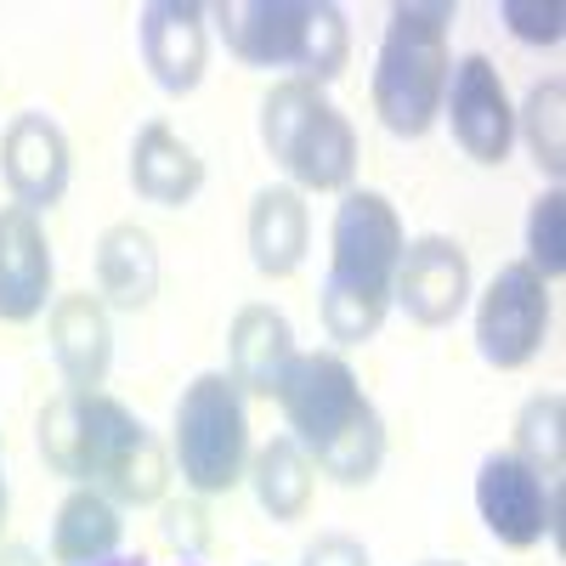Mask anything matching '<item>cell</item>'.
Here are the masks:
<instances>
[{
  "label": "cell",
  "mask_w": 566,
  "mask_h": 566,
  "mask_svg": "<svg viewBox=\"0 0 566 566\" xmlns=\"http://www.w3.org/2000/svg\"><path fill=\"white\" fill-rule=\"evenodd\" d=\"M227 52L250 69H295V80L328 85L346 74L352 29L328 0H227L216 7Z\"/></svg>",
  "instance_id": "cell-4"
},
{
  "label": "cell",
  "mask_w": 566,
  "mask_h": 566,
  "mask_svg": "<svg viewBox=\"0 0 566 566\" xmlns=\"http://www.w3.org/2000/svg\"><path fill=\"white\" fill-rule=\"evenodd\" d=\"M442 114L453 125V142L464 148V159L476 165H504L510 142H515V108L504 97V80L493 69V57L470 52L448 69V97Z\"/></svg>",
  "instance_id": "cell-9"
},
{
  "label": "cell",
  "mask_w": 566,
  "mask_h": 566,
  "mask_svg": "<svg viewBox=\"0 0 566 566\" xmlns=\"http://www.w3.org/2000/svg\"><path fill=\"white\" fill-rule=\"evenodd\" d=\"M476 510L504 549H533L555 533V488L515 453H493L476 470Z\"/></svg>",
  "instance_id": "cell-10"
},
{
  "label": "cell",
  "mask_w": 566,
  "mask_h": 566,
  "mask_svg": "<svg viewBox=\"0 0 566 566\" xmlns=\"http://www.w3.org/2000/svg\"><path fill=\"white\" fill-rule=\"evenodd\" d=\"M272 397L290 419V437L306 448L323 476H335L340 488H368L380 476L386 424L340 352H295L290 368L277 374Z\"/></svg>",
  "instance_id": "cell-2"
},
{
  "label": "cell",
  "mask_w": 566,
  "mask_h": 566,
  "mask_svg": "<svg viewBox=\"0 0 566 566\" xmlns=\"http://www.w3.org/2000/svg\"><path fill=\"white\" fill-rule=\"evenodd\" d=\"M448 0H408L391 12L380 57H374V114L391 136H424L448 97Z\"/></svg>",
  "instance_id": "cell-5"
},
{
  "label": "cell",
  "mask_w": 566,
  "mask_h": 566,
  "mask_svg": "<svg viewBox=\"0 0 566 566\" xmlns=\"http://www.w3.org/2000/svg\"><path fill=\"white\" fill-rule=\"evenodd\" d=\"M391 301L419 328L453 323L470 301V255L453 239H442V232H424V239L402 244V261H397V277H391Z\"/></svg>",
  "instance_id": "cell-12"
},
{
  "label": "cell",
  "mask_w": 566,
  "mask_h": 566,
  "mask_svg": "<svg viewBox=\"0 0 566 566\" xmlns=\"http://www.w3.org/2000/svg\"><path fill=\"white\" fill-rule=\"evenodd\" d=\"M52 295V244L34 210H0V323H34Z\"/></svg>",
  "instance_id": "cell-14"
},
{
  "label": "cell",
  "mask_w": 566,
  "mask_h": 566,
  "mask_svg": "<svg viewBox=\"0 0 566 566\" xmlns=\"http://www.w3.org/2000/svg\"><path fill=\"white\" fill-rule=\"evenodd\" d=\"M130 187L148 205H165V210H181L199 199L205 187V159L187 148V142L170 130V125H142L136 142H130Z\"/></svg>",
  "instance_id": "cell-16"
},
{
  "label": "cell",
  "mask_w": 566,
  "mask_h": 566,
  "mask_svg": "<svg viewBox=\"0 0 566 566\" xmlns=\"http://www.w3.org/2000/svg\"><path fill=\"white\" fill-rule=\"evenodd\" d=\"M301 566H368V549L352 533H323V538L306 544Z\"/></svg>",
  "instance_id": "cell-27"
},
{
  "label": "cell",
  "mask_w": 566,
  "mask_h": 566,
  "mask_svg": "<svg viewBox=\"0 0 566 566\" xmlns=\"http://www.w3.org/2000/svg\"><path fill=\"white\" fill-rule=\"evenodd\" d=\"M0 566H45L29 544H0Z\"/></svg>",
  "instance_id": "cell-28"
},
{
  "label": "cell",
  "mask_w": 566,
  "mask_h": 566,
  "mask_svg": "<svg viewBox=\"0 0 566 566\" xmlns=\"http://www.w3.org/2000/svg\"><path fill=\"white\" fill-rule=\"evenodd\" d=\"M176 464L199 499H221L250 476V413L232 374H199L176 402Z\"/></svg>",
  "instance_id": "cell-7"
},
{
  "label": "cell",
  "mask_w": 566,
  "mask_h": 566,
  "mask_svg": "<svg viewBox=\"0 0 566 566\" xmlns=\"http://www.w3.org/2000/svg\"><path fill=\"white\" fill-rule=\"evenodd\" d=\"M261 142L290 170L295 193H346L357 176V136L312 80H277L261 103Z\"/></svg>",
  "instance_id": "cell-6"
},
{
  "label": "cell",
  "mask_w": 566,
  "mask_h": 566,
  "mask_svg": "<svg viewBox=\"0 0 566 566\" xmlns=\"http://www.w3.org/2000/svg\"><path fill=\"white\" fill-rule=\"evenodd\" d=\"M136 34H142V63L159 80V91L187 97L205 80V57H210L205 7H193V0H148L136 18Z\"/></svg>",
  "instance_id": "cell-13"
},
{
  "label": "cell",
  "mask_w": 566,
  "mask_h": 566,
  "mask_svg": "<svg viewBox=\"0 0 566 566\" xmlns=\"http://www.w3.org/2000/svg\"><path fill=\"white\" fill-rule=\"evenodd\" d=\"M306 239H312V216H306V193L295 187H261L250 205V261L266 277H290L306 261Z\"/></svg>",
  "instance_id": "cell-19"
},
{
  "label": "cell",
  "mask_w": 566,
  "mask_h": 566,
  "mask_svg": "<svg viewBox=\"0 0 566 566\" xmlns=\"http://www.w3.org/2000/svg\"><path fill=\"white\" fill-rule=\"evenodd\" d=\"M560 232H566V199H560V187H549V193L533 199L527 210V266L555 283L566 272V250H560Z\"/></svg>",
  "instance_id": "cell-24"
},
{
  "label": "cell",
  "mask_w": 566,
  "mask_h": 566,
  "mask_svg": "<svg viewBox=\"0 0 566 566\" xmlns=\"http://www.w3.org/2000/svg\"><path fill=\"white\" fill-rule=\"evenodd\" d=\"M560 114H566V85H560V80H538V85L527 91V108L515 114V125L527 130V148H533V159H538V170H544L549 181H560V170H566Z\"/></svg>",
  "instance_id": "cell-23"
},
{
  "label": "cell",
  "mask_w": 566,
  "mask_h": 566,
  "mask_svg": "<svg viewBox=\"0 0 566 566\" xmlns=\"http://www.w3.org/2000/svg\"><path fill=\"white\" fill-rule=\"evenodd\" d=\"M159 538H165L170 549H181L187 560H193V555L210 549V515H205L199 504H165V515H159Z\"/></svg>",
  "instance_id": "cell-25"
},
{
  "label": "cell",
  "mask_w": 566,
  "mask_h": 566,
  "mask_svg": "<svg viewBox=\"0 0 566 566\" xmlns=\"http://www.w3.org/2000/svg\"><path fill=\"white\" fill-rule=\"evenodd\" d=\"M103 566H142V560H119V555H114V560H103Z\"/></svg>",
  "instance_id": "cell-30"
},
{
  "label": "cell",
  "mask_w": 566,
  "mask_h": 566,
  "mask_svg": "<svg viewBox=\"0 0 566 566\" xmlns=\"http://www.w3.org/2000/svg\"><path fill=\"white\" fill-rule=\"evenodd\" d=\"M69 136L52 114L23 108L0 130V176H7L18 210H52L69 193Z\"/></svg>",
  "instance_id": "cell-11"
},
{
  "label": "cell",
  "mask_w": 566,
  "mask_h": 566,
  "mask_svg": "<svg viewBox=\"0 0 566 566\" xmlns=\"http://www.w3.org/2000/svg\"><path fill=\"white\" fill-rule=\"evenodd\" d=\"M40 453L57 476L97 488L114 504H159L170 464L154 431L103 391H63L40 413Z\"/></svg>",
  "instance_id": "cell-1"
},
{
  "label": "cell",
  "mask_w": 566,
  "mask_h": 566,
  "mask_svg": "<svg viewBox=\"0 0 566 566\" xmlns=\"http://www.w3.org/2000/svg\"><path fill=\"white\" fill-rule=\"evenodd\" d=\"M45 335H52V357L63 368L69 391H97L108 380L114 363V323L108 306L97 295H63L45 317Z\"/></svg>",
  "instance_id": "cell-15"
},
{
  "label": "cell",
  "mask_w": 566,
  "mask_h": 566,
  "mask_svg": "<svg viewBox=\"0 0 566 566\" xmlns=\"http://www.w3.org/2000/svg\"><path fill=\"white\" fill-rule=\"evenodd\" d=\"M119 538H125L119 504L97 488H74L52 522V560L57 566H103V560H114Z\"/></svg>",
  "instance_id": "cell-20"
},
{
  "label": "cell",
  "mask_w": 566,
  "mask_h": 566,
  "mask_svg": "<svg viewBox=\"0 0 566 566\" xmlns=\"http://www.w3.org/2000/svg\"><path fill=\"white\" fill-rule=\"evenodd\" d=\"M504 23L515 40L527 45H555L560 40V12L555 7H522V0H504Z\"/></svg>",
  "instance_id": "cell-26"
},
{
  "label": "cell",
  "mask_w": 566,
  "mask_h": 566,
  "mask_svg": "<svg viewBox=\"0 0 566 566\" xmlns=\"http://www.w3.org/2000/svg\"><path fill=\"white\" fill-rule=\"evenodd\" d=\"M424 566H448V560H424Z\"/></svg>",
  "instance_id": "cell-31"
},
{
  "label": "cell",
  "mask_w": 566,
  "mask_h": 566,
  "mask_svg": "<svg viewBox=\"0 0 566 566\" xmlns=\"http://www.w3.org/2000/svg\"><path fill=\"white\" fill-rule=\"evenodd\" d=\"M312 476H317V464L306 459V448L295 437H272L250 464L255 504L272 515V522H301V515L312 510Z\"/></svg>",
  "instance_id": "cell-21"
},
{
  "label": "cell",
  "mask_w": 566,
  "mask_h": 566,
  "mask_svg": "<svg viewBox=\"0 0 566 566\" xmlns=\"http://www.w3.org/2000/svg\"><path fill=\"white\" fill-rule=\"evenodd\" d=\"M328 277H323V328L340 346H363L380 335L391 312V277L402 261V221L386 193L374 187H346L328 232Z\"/></svg>",
  "instance_id": "cell-3"
},
{
  "label": "cell",
  "mask_w": 566,
  "mask_h": 566,
  "mask_svg": "<svg viewBox=\"0 0 566 566\" xmlns=\"http://www.w3.org/2000/svg\"><path fill=\"white\" fill-rule=\"evenodd\" d=\"M0 527H7V464H0Z\"/></svg>",
  "instance_id": "cell-29"
},
{
  "label": "cell",
  "mask_w": 566,
  "mask_h": 566,
  "mask_svg": "<svg viewBox=\"0 0 566 566\" xmlns=\"http://www.w3.org/2000/svg\"><path fill=\"white\" fill-rule=\"evenodd\" d=\"M515 459L533 464L549 488L560 482V464H566V402L560 397H533L515 413Z\"/></svg>",
  "instance_id": "cell-22"
},
{
  "label": "cell",
  "mask_w": 566,
  "mask_h": 566,
  "mask_svg": "<svg viewBox=\"0 0 566 566\" xmlns=\"http://www.w3.org/2000/svg\"><path fill=\"white\" fill-rule=\"evenodd\" d=\"M295 357V328L283 312L272 306H244L239 317H232V335H227V374L239 391H255V397H272L277 374L290 368Z\"/></svg>",
  "instance_id": "cell-18"
},
{
  "label": "cell",
  "mask_w": 566,
  "mask_h": 566,
  "mask_svg": "<svg viewBox=\"0 0 566 566\" xmlns=\"http://www.w3.org/2000/svg\"><path fill=\"white\" fill-rule=\"evenodd\" d=\"M544 335H549V283L527 261L499 266L476 306V352L493 368H527L544 352Z\"/></svg>",
  "instance_id": "cell-8"
},
{
  "label": "cell",
  "mask_w": 566,
  "mask_h": 566,
  "mask_svg": "<svg viewBox=\"0 0 566 566\" xmlns=\"http://www.w3.org/2000/svg\"><path fill=\"white\" fill-rule=\"evenodd\" d=\"M159 295V250L154 232L119 221L97 239V301L114 312H142Z\"/></svg>",
  "instance_id": "cell-17"
}]
</instances>
